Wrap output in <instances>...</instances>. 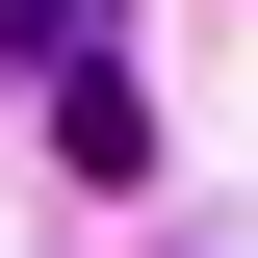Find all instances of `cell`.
<instances>
[{
    "label": "cell",
    "instance_id": "6da1fadb",
    "mask_svg": "<svg viewBox=\"0 0 258 258\" xmlns=\"http://www.w3.org/2000/svg\"><path fill=\"white\" fill-rule=\"evenodd\" d=\"M52 129H78V181H103V207H129V181H155V103H129L103 52H52Z\"/></svg>",
    "mask_w": 258,
    "mask_h": 258
}]
</instances>
